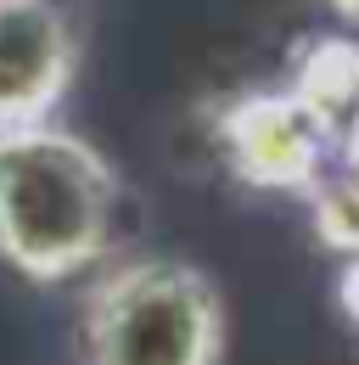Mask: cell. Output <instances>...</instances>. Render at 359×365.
Wrapping results in <instances>:
<instances>
[{"mask_svg": "<svg viewBox=\"0 0 359 365\" xmlns=\"http://www.w3.org/2000/svg\"><path fill=\"white\" fill-rule=\"evenodd\" d=\"M118 220L113 163L73 130H0V264L28 281H68L107 259Z\"/></svg>", "mask_w": 359, "mask_h": 365, "instance_id": "6da1fadb", "label": "cell"}, {"mask_svg": "<svg viewBox=\"0 0 359 365\" xmlns=\"http://www.w3.org/2000/svg\"><path fill=\"white\" fill-rule=\"evenodd\" d=\"M79 354L85 365H219L224 298L185 259H124L79 304Z\"/></svg>", "mask_w": 359, "mask_h": 365, "instance_id": "7a4b0ae2", "label": "cell"}, {"mask_svg": "<svg viewBox=\"0 0 359 365\" xmlns=\"http://www.w3.org/2000/svg\"><path fill=\"white\" fill-rule=\"evenodd\" d=\"M73 68V23L56 0H0V130L51 124Z\"/></svg>", "mask_w": 359, "mask_h": 365, "instance_id": "3957f363", "label": "cell"}, {"mask_svg": "<svg viewBox=\"0 0 359 365\" xmlns=\"http://www.w3.org/2000/svg\"><path fill=\"white\" fill-rule=\"evenodd\" d=\"M230 163L253 185H309L320 146H326V118L303 96H253L230 113L224 124Z\"/></svg>", "mask_w": 359, "mask_h": 365, "instance_id": "277c9868", "label": "cell"}, {"mask_svg": "<svg viewBox=\"0 0 359 365\" xmlns=\"http://www.w3.org/2000/svg\"><path fill=\"white\" fill-rule=\"evenodd\" d=\"M337 304H343V315L359 326V253L343 264V275H337Z\"/></svg>", "mask_w": 359, "mask_h": 365, "instance_id": "5b68a950", "label": "cell"}, {"mask_svg": "<svg viewBox=\"0 0 359 365\" xmlns=\"http://www.w3.org/2000/svg\"><path fill=\"white\" fill-rule=\"evenodd\" d=\"M331 6H337V17H348V23L359 29V0H331Z\"/></svg>", "mask_w": 359, "mask_h": 365, "instance_id": "8992f818", "label": "cell"}]
</instances>
